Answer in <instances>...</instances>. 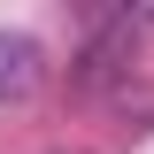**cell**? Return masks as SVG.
<instances>
[{
    "label": "cell",
    "instance_id": "obj_1",
    "mask_svg": "<svg viewBox=\"0 0 154 154\" xmlns=\"http://www.w3.org/2000/svg\"><path fill=\"white\" fill-rule=\"evenodd\" d=\"M123 77H131V23H108V31H93V46L69 62V85L100 100V93H116Z\"/></svg>",
    "mask_w": 154,
    "mask_h": 154
},
{
    "label": "cell",
    "instance_id": "obj_2",
    "mask_svg": "<svg viewBox=\"0 0 154 154\" xmlns=\"http://www.w3.org/2000/svg\"><path fill=\"white\" fill-rule=\"evenodd\" d=\"M38 77H46V46H38L31 31H0V108L23 100Z\"/></svg>",
    "mask_w": 154,
    "mask_h": 154
}]
</instances>
